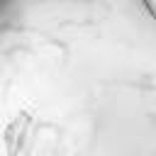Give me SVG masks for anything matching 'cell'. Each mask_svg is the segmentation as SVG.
<instances>
[{
  "label": "cell",
  "instance_id": "cell-1",
  "mask_svg": "<svg viewBox=\"0 0 156 156\" xmlns=\"http://www.w3.org/2000/svg\"><path fill=\"white\" fill-rule=\"evenodd\" d=\"M144 2V7H146V12L151 15V20L156 22V0H141Z\"/></svg>",
  "mask_w": 156,
  "mask_h": 156
}]
</instances>
